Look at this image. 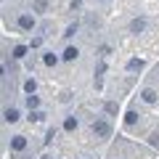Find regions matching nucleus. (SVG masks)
I'll return each mask as SVG.
<instances>
[{
    "instance_id": "17",
    "label": "nucleus",
    "mask_w": 159,
    "mask_h": 159,
    "mask_svg": "<svg viewBox=\"0 0 159 159\" xmlns=\"http://www.w3.org/2000/svg\"><path fill=\"white\" fill-rule=\"evenodd\" d=\"M74 32H77V24H72V27H66V32H64V37H72Z\"/></svg>"
},
{
    "instance_id": "2",
    "label": "nucleus",
    "mask_w": 159,
    "mask_h": 159,
    "mask_svg": "<svg viewBox=\"0 0 159 159\" xmlns=\"http://www.w3.org/2000/svg\"><path fill=\"white\" fill-rule=\"evenodd\" d=\"M16 24H19V29H34V13H21V16L16 19Z\"/></svg>"
},
{
    "instance_id": "15",
    "label": "nucleus",
    "mask_w": 159,
    "mask_h": 159,
    "mask_svg": "<svg viewBox=\"0 0 159 159\" xmlns=\"http://www.w3.org/2000/svg\"><path fill=\"white\" fill-rule=\"evenodd\" d=\"M143 27H146V21H143V19H135V21H133V32H141Z\"/></svg>"
},
{
    "instance_id": "7",
    "label": "nucleus",
    "mask_w": 159,
    "mask_h": 159,
    "mask_svg": "<svg viewBox=\"0 0 159 159\" xmlns=\"http://www.w3.org/2000/svg\"><path fill=\"white\" fill-rule=\"evenodd\" d=\"M141 69H143L141 58H130V61H127V72H141Z\"/></svg>"
},
{
    "instance_id": "4",
    "label": "nucleus",
    "mask_w": 159,
    "mask_h": 159,
    "mask_svg": "<svg viewBox=\"0 0 159 159\" xmlns=\"http://www.w3.org/2000/svg\"><path fill=\"white\" fill-rule=\"evenodd\" d=\"M3 119H6L8 125H13V122H19V109H6V111H3Z\"/></svg>"
},
{
    "instance_id": "16",
    "label": "nucleus",
    "mask_w": 159,
    "mask_h": 159,
    "mask_svg": "<svg viewBox=\"0 0 159 159\" xmlns=\"http://www.w3.org/2000/svg\"><path fill=\"white\" fill-rule=\"evenodd\" d=\"M135 119H138L135 111H127V114H125V122H127V125H135Z\"/></svg>"
},
{
    "instance_id": "9",
    "label": "nucleus",
    "mask_w": 159,
    "mask_h": 159,
    "mask_svg": "<svg viewBox=\"0 0 159 159\" xmlns=\"http://www.w3.org/2000/svg\"><path fill=\"white\" fill-rule=\"evenodd\" d=\"M43 61H45V66H56V64H58V56H56V53H45Z\"/></svg>"
},
{
    "instance_id": "5",
    "label": "nucleus",
    "mask_w": 159,
    "mask_h": 159,
    "mask_svg": "<svg viewBox=\"0 0 159 159\" xmlns=\"http://www.w3.org/2000/svg\"><path fill=\"white\" fill-rule=\"evenodd\" d=\"M77 56H80V51H77V48H74V45H69L66 51L61 53V58H64V61H74V58H77Z\"/></svg>"
},
{
    "instance_id": "14",
    "label": "nucleus",
    "mask_w": 159,
    "mask_h": 159,
    "mask_svg": "<svg viewBox=\"0 0 159 159\" xmlns=\"http://www.w3.org/2000/svg\"><path fill=\"white\" fill-rule=\"evenodd\" d=\"M43 117H45V114H43V111H37V109H32V111H29V122H40Z\"/></svg>"
},
{
    "instance_id": "3",
    "label": "nucleus",
    "mask_w": 159,
    "mask_h": 159,
    "mask_svg": "<svg viewBox=\"0 0 159 159\" xmlns=\"http://www.w3.org/2000/svg\"><path fill=\"white\" fill-rule=\"evenodd\" d=\"M24 148H27V138H24V135L11 138V151H24Z\"/></svg>"
},
{
    "instance_id": "8",
    "label": "nucleus",
    "mask_w": 159,
    "mask_h": 159,
    "mask_svg": "<svg viewBox=\"0 0 159 159\" xmlns=\"http://www.w3.org/2000/svg\"><path fill=\"white\" fill-rule=\"evenodd\" d=\"M141 98H143L146 103H154V101H157V90H151V88H146V90L141 93Z\"/></svg>"
},
{
    "instance_id": "10",
    "label": "nucleus",
    "mask_w": 159,
    "mask_h": 159,
    "mask_svg": "<svg viewBox=\"0 0 159 159\" xmlns=\"http://www.w3.org/2000/svg\"><path fill=\"white\" fill-rule=\"evenodd\" d=\"M48 8V0H34L32 3V11H37V13H43Z\"/></svg>"
},
{
    "instance_id": "1",
    "label": "nucleus",
    "mask_w": 159,
    "mask_h": 159,
    "mask_svg": "<svg viewBox=\"0 0 159 159\" xmlns=\"http://www.w3.org/2000/svg\"><path fill=\"white\" fill-rule=\"evenodd\" d=\"M93 133H96L98 138H109L111 135V125H109L106 119H96V122H93Z\"/></svg>"
},
{
    "instance_id": "6",
    "label": "nucleus",
    "mask_w": 159,
    "mask_h": 159,
    "mask_svg": "<svg viewBox=\"0 0 159 159\" xmlns=\"http://www.w3.org/2000/svg\"><path fill=\"white\" fill-rule=\"evenodd\" d=\"M77 125H80V122H77V117H66V119H64V130H66V133L77 130Z\"/></svg>"
},
{
    "instance_id": "11",
    "label": "nucleus",
    "mask_w": 159,
    "mask_h": 159,
    "mask_svg": "<svg viewBox=\"0 0 159 159\" xmlns=\"http://www.w3.org/2000/svg\"><path fill=\"white\" fill-rule=\"evenodd\" d=\"M27 106H29V111H32V109H37V106H40V98L34 96V93H32V96H27Z\"/></svg>"
},
{
    "instance_id": "13",
    "label": "nucleus",
    "mask_w": 159,
    "mask_h": 159,
    "mask_svg": "<svg viewBox=\"0 0 159 159\" xmlns=\"http://www.w3.org/2000/svg\"><path fill=\"white\" fill-rule=\"evenodd\" d=\"M24 90H27L29 96H32V93L37 90V82H34V80H27V82H24Z\"/></svg>"
},
{
    "instance_id": "12",
    "label": "nucleus",
    "mask_w": 159,
    "mask_h": 159,
    "mask_svg": "<svg viewBox=\"0 0 159 159\" xmlns=\"http://www.w3.org/2000/svg\"><path fill=\"white\" fill-rule=\"evenodd\" d=\"M27 56V45H16L13 48V58H24Z\"/></svg>"
}]
</instances>
